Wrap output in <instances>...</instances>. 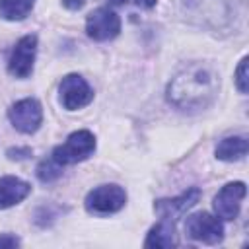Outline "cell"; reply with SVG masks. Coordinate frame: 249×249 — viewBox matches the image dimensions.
<instances>
[{"label": "cell", "mask_w": 249, "mask_h": 249, "mask_svg": "<svg viewBox=\"0 0 249 249\" xmlns=\"http://www.w3.org/2000/svg\"><path fill=\"white\" fill-rule=\"evenodd\" d=\"M220 78L206 64H189L177 72L167 86V101L181 111L206 109L218 95Z\"/></svg>", "instance_id": "1"}, {"label": "cell", "mask_w": 249, "mask_h": 249, "mask_svg": "<svg viewBox=\"0 0 249 249\" xmlns=\"http://www.w3.org/2000/svg\"><path fill=\"white\" fill-rule=\"evenodd\" d=\"M95 150V136L89 130L72 132L64 144L56 146L53 152V160L60 165H70L88 160Z\"/></svg>", "instance_id": "2"}, {"label": "cell", "mask_w": 249, "mask_h": 249, "mask_svg": "<svg viewBox=\"0 0 249 249\" xmlns=\"http://www.w3.org/2000/svg\"><path fill=\"white\" fill-rule=\"evenodd\" d=\"M126 202V193L119 185H99L86 196V208L91 214H113Z\"/></svg>", "instance_id": "3"}, {"label": "cell", "mask_w": 249, "mask_h": 249, "mask_svg": "<svg viewBox=\"0 0 249 249\" xmlns=\"http://www.w3.org/2000/svg\"><path fill=\"white\" fill-rule=\"evenodd\" d=\"M185 230H187V235L191 239L206 243V245H216L224 239L222 222L216 216L208 214V212H196V214L189 216L187 224H185Z\"/></svg>", "instance_id": "4"}, {"label": "cell", "mask_w": 249, "mask_h": 249, "mask_svg": "<svg viewBox=\"0 0 249 249\" xmlns=\"http://www.w3.org/2000/svg\"><path fill=\"white\" fill-rule=\"evenodd\" d=\"M8 117L16 130H19L23 134H33L43 123V109L37 99L25 97L10 107Z\"/></svg>", "instance_id": "5"}, {"label": "cell", "mask_w": 249, "mask_h": 249, "mask_svg": "<svg viewBox=\"0 0 249 249\" xmlns=\"http://www.w3.org/2000/svg\"><path fill=\"white\" fill-rule=\"evenodd\" d=\"M58 91H60V103L68 111L82 109V107L89 105L93 99V91H91L89 84L78 74L64 76L58 86Z\"/></svg>", "instance_id": "6"}, {"label": "cell", "mask_w": 249, "mask_h": 249, "mask_svg": "<svg viewBox=\"0 0 249 249\" xmlns=\"http://www.w3.org/2000/svg\"><path fill=\"white\" fill-rule=\"evenodd\" d=\"M35 53H37V37L35 35H25L21 37L8 58V70L16 78H27L33 72V62H35Z\"/></svg>", "instance_id": "7"}, {"label": "cell", "mask_w": 249, "mask_h": 249, "mask_svg": "<svg viewBox=\"0 0 249 249\" xmlns=\"http://www.w3.org/2000/svg\"><path fill=\"white\" fill-rule=\"evenodd\" d=\"M86 31L95 41L115 39L121 31V18L109 8H97L88 16Z\"/></svg>", "instance_id": "8"}, {"label": "cell", "mask_w": 249, "mask_h": 249, "mask_svg": "<svg viewBox=\"0 0 249 249\" xmlns=\"http://www.w3.org/2000/svg\"><path fill=\"white\" fill-rule=\"evenodd\" d=\"M245 196V183L233 181L220 189V193L214 196V212L218 218L233 220L239 214L241 200Z\"/></svg>", "instance_id": "9"}, {"label": "cell", "mask_w": 249, "mask_h": 249, "mask_svg": "<svg viewBox=\"0 0 249 249\" xmlns=\"http://www.w3.org/2000/svg\"><path fill=\"white\" fill-rule=\"evenodd\" d=\"M198 196H200V191L196 187L185 191L183 195L175 196V198H160L156 200L154 204V210L158 212V216L161 220H171L175 222L177 218H181L191 206H195L198 202Z\"/></svg>", "instance_id": "10"}, {"label": "cell", "mask_w": 249, "mask_h": 249, "mask_svg": "<svg viewBox=\"0 0 249 249\" xmlns=\"http://www.w3.org/2000/svg\"><path fill=\"white\" fill-rule=\"evenodd\" d=\"M29 193H31L29 183H25L18 177H12V175L0 177V210L21 202Z\"/></svg>", "instance_id": "11"}, {"label": "cell", "mask_w": 249, "mask_h": 249, "mask_svg": "<svg viewBox=\"0 0 249 249\" xmlns=\"http://www.w3.org/2000/svg\"><path fill=\"white\" fill-rule=\"evenodd\" d=\"M146 247H175L177 245V233H175V222L161 220L156 224L144 241Z\"/></svg>", "instance_id": "12"}, {"label": "cell", "mask_w": 249, "mask_h": 249, "mask_svg": "<svg viewBox=\"0 0 249 249\" xmlns=\"http://www.w3.org/2000/svg\"><path fill=\"white\" fill-rule=\"evenodd\" d=\"M247 138L245 136H228L216 146V158L224 161H233L241 160L247 154Z\"/></svg>", "instance_id": "13"}, {"label": "cell", "mask_w": 249, "mask_h": 249, "mask_svg": "<svg viewBox=\"0 0 249 249\" xmlns=\"http://www.w3.org/2000/svg\"><path fill=\"white\" fill-rule=\"evenodd\" d=\"M33 4L35 0H0V16L10 21L23 19L31 12Z\"/></svg>", "instance_id": "14"}, {"label": "cell", "mask_w": 249, "mask_h": 249, "mask_svg": "<svg viewBox=\"0 0 249 249\" xmlns=\"http://www.w3.org/2000/svg\"><path fill=\"white\" fill-rule=\"evenodd\" d=\"M60 175H62V165L56 163L53 158L41 161L39 167H37V177H39V181H43V183H53V181H56Z\"/></svg>", "instance_id": "15"}, {"label": "cell", "mask_w": 249, "mask_h": 249, "mask_svg": "<svg viewBox=\"0 0 249 249\" xmlns=\"http://www.w3.org/2000/svg\"><path fill=\"white\" fill-rule=\"evenodd\" d=\"M235 84L241 93H247V56L241 58V62L235 70Z\"/></svg>", "instance_id": "16"}, {"label": "cell", "mask_w": 249, "mask_h": 249, "mask_svg": "<svg viewBox=\"0 0 249 249\" xmlns=\"http://www.w3.org/2000/svg\"><path fill=\"white\" fill-rule=\"evenodd\" d=\"M6 154L10 160H25L31 156V148H27V146L25 148H10Z\"/></svg>", "instance_id": "17"}, {"label": "cell", "mask_w": 249, "mask_h": 249, "mask_svg": "<svg viewBox=\"0 0 249 249\" xmlns=\"http://www.w3.org/2000/svg\"><path fill=\"white\" fill-rule=\"evenodd\" d=\"M18 245H19V239L16 235H10V233L0 235V247H18Z\"/></svg>", "instance_id": "18"}, {"label": "cell", "mask_w": 249, "mask_h": 249, "mask_svg": "<svg viewBox=\"0 0 249 249\" xmlns=\"http://www.w3.org/2000/svg\"><path fill=\"white\" fill-rule=\"evenodd\" d=\"M86 0H62V4L68 8V10H80L84 6Z\"/></svg>", "instance_id": "19"}, {"label": "cell", "mask_w": 249, "mask_h": 249, "mask_svg": "<svg viewBox=\"0 0 249 249\" xmlns=\"http://www.w3.org/2000/svg\"><path fill=\"white\" fill-rule=\"evenodd\" d=\"M134 4L140 6V8H154L156 6V0H134Z\"/></svg>", "instance_id": "20"}, {"label": "cell", "mask_w": 249, "mask_h": 249, "mask_svg": "<svg viewBox=\"0 0 249 249\" xmlns=\"http://www.w3.org/2000/svg\"><path fill=\"white\" fill-rule=\"evenodd\" d=\"M109 2H113V4H124V2H128V0H109Z\"/></svg>", "instance_id": "21"}]
</instances>
